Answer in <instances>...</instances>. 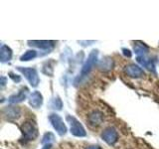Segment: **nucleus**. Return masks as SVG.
<instances>
[{"mask_svg": "<svg viewBox=\"0 0 159 149\" xmlns=\"http://www.w3.org/2000/svg\"><path fill=\"white\" fill-rule=\"evenodd\" d=\"M112 67H113V61L111 58H104L98 63V69L103 72L109 71V70L112 69Z\"/></svg>", "mask_w": 159, "mask_h": 149, "instance_id": "obj_14", "label": "nucleus"}, {"mask_svg": "<svg viewBox=\"0 0 159 149\" xmlns=\"http://www.w3.org/2000/svg\"><path fill=\"white\" fill-rule=\"evenodd\" d=\"M88 120H89V124H91V125L98 126V125H99V124L102 122V120H103V115H102V113L101 111H93L89 115Z\"/></svg>", "mask_w": 159, "mask_h": 149, "instance_id": "obj_12", "label": "nucleus"}, {"mask_svg": "<svg viewBox=\"0 0 159 149\" xmlns=\"http://www.w3.org/2000/svg\"><path fill=\"white\" fill-rule=\"evenodd\" d=\"M36 56H37L36 51H34V50H29V51H27L24 55H22L20 60H21L22 62H27V61H30V60L34 59Z\"/></svg>", "mask_w": 159, "mask_h": 149, "instance_id": "obj_17", "label": "nucleus"}, {"mask_svg": "<svg viewBox=\"0 0 159 149\" xmlns=\"http://www.w3.org/2000/svg\"><path fill=\"white\" fill-rule=\"evenodd\" d=\"M21 131L23 134L22 140L24 142L34 140L38 135V129L36 124L32 121H26L21 125Z\"/></svg>", "mask_w": 159, "mask_h": 149, "instance_id": "obj_1", "label": "nucleus"}, {"mask_svg": "<svg viewBox=\"0 0 159 149\" xmlns=\"http://www.w3.org/2000/svg\"><path fill=\"white\" fill-rule=\"evenodd\" d=\"M55 139L54 135H53V133L51 132H48L46 133L45 135L43 136V139H42V141L41 143L44 144V145H46V144H51V141H53Z\"/></svg>", "mask_w": 159, "mask_h": 149, "instance_id": "obj_18", "label": "nucleus"}, {"mask_svg": "<svg viewBox=\"0 0 159 149\" xmlns=\"http://www.w3.org/2000/svg\"><path fill=\"white\" fill-rule=\"evenodd\" d=\"M148 47H146L145 45L142 43L136 42L135 45H134V52H135L136 55H138V57L140 56H144L145 54L148 53Z\"/></svg>", "mask_w": 159, "mask_h": 149, "instance_id": "obj_16", "label": "nucleus"}, {"mask_svg": "<svg viewBox=\"0 0 159 149\" xmlns=\"http://www.w3.org/2000/svg\"><path fill=\"white\" fill-rule=\"evenodd\" d=\"M67 120L70 123V126H71V133L74 136L77 137H84L87 135V132L84 130V126L81 124L77 118H75L74 116L68 115L67 116Z\"/></svg>", "mask_w": 159, "mask_h": 149, "instance_id": "obj_4", "label": "nucleus"}, {"mask_svg": "<svg viewBox=\"0 0 159 149\" xmlns=\"http://www.w3.org/2000/svg\"><path fill=\"white\" fill-rule=\"evenodd\" d=\"M9 77L13 79V82H16V83H19L21 81V77L18 76V74H15L13 73H9Z\"/></svg>", "mask_w": 159, "mask_h": 149, "instance_id": "obj_20", "label": "nucleus"}, {"mask_svg": "<svg viewBox=\"0 0 159 149\" xmlns=\"http://www.w3.org/2000/svg\"><path fill=\"white\" fill-rule=\"evenodd\" d=\"M12 58V50L6 45H2L0 48V61L2 63L10 61Z\"/></svg>", "mask_w": 159, "mask_h": 149, "instance_id": "obj_13", "label": "nucleus"}, {"mask_svg": "<svg viewBox=\"0 0 159 149\" xmlns=\"http://www.w3.org/2000/svg\"><path fill=\"white\" fill-rule=\"evenodd\" d=\"M87 149H102V148L99 147V146H89Z\"/></svg>", "mask_w": 159, "mask_h": 149, "instance_id": "obj_24", "label": "nucleus"}, {"mask_svg": "<svg viewBox=\"0 0 159 149\" xmlns=\"http://www.w3.org/2000/svg\"><path fill=\"white\" fill-rule=\"evenodd\" d=\"M124 72H125L127 76L131 78H140L144 76L143 70L140 67H138L137 65H134V64L127 65V66L124 68Z\"/></svg>", "mask_w": 159, "mask_h": 149, "instance_id": "obj_7", "label": "nucleus"}, {"mask_svg": "<svg viewBox=\"0 0 159 149\" xmlns=\"http://www.w3.org/2000/svg\"><path fill=\"white\" fill-rule=\"evenodd\" d=\"M122 52H123V55L125 57H128V58H130L131 56H132V54H131V52L129 51L128 49H122Z\"/></svg>", "mask_w": 159, "mask_h": 149, "instance_id": "obj_21", "label": "nucleus"}, {"mask_svg": "<svg viewBox=\"0 0 159 149\" xmlns=\"http://www.w3.org/2000/svg\"><path fill=\"white\" fill-rule=\"evenodd\" d=\"M102 138L104 142H107L108 145H113L117 141L118 134L117 131L113 127H107L102 133Z\"/></svg>", "mask_w": 159, "mask_h": 149, "instance_id": "obj_6", "label": "nucleus"}, {"mask_svg": "<svg viewBox=\"0 0 159 149\" xmlns=\"http://www.w3.org/2000/svg\"><path fill=\"white\" fill-rule=\"evenodd\" d=\"M28 88H22L19 91L18 93L16 94H12L11 97L8 98V101L10 103H18V102H23L24 99H26L27 97V94H28Z\"/></svg>", "mask_w": 159, "mask_h": 149, "instance_id": "obj_9", "label": "nucleus"}, {"mask_svg": "<svg viewBox=\"0 0 159 149\" xmlns=\"http://www.w3.org/2000/svg\"><path fill=\"white\" fill-rule=\"evenodd\" d=\"M20 114L21 111L18 106H7L3 109V116L6 119H17Z\"/></svg>", "mask_w": 159, "mask_h": 149, "instance_id": "obj_8", "label": "nucleus"}, {"mask_svg": "<svg viewBox=\"0 0 159 149\" xmlns=\"http://www.w3.org/2000/svg\"><path fill=\"white\" fill-rule=\"evenodd\" d=\"M43 103V97L39 92H33L29 97V104L34 108H39Z\"/></svg>", "mask_w": 159, "mask_h": 149, "instance_id": "obj_10", "label": "nucleus"}, {"mask_svg": "<svg viewBox=\"0 0 159 149\" xmlns=\"http://www.w3.org/2000/svg\"><path fill=\"white\" fill-rule=\"evenodd\" d=\"M62 106H63V104H62V101L59 97L54 99V106H53L54 108H57V109H59V111H60V109L62 108Z\"/></svg>", "mask_w": 159, "mask_h": 149, "instance_id": "obj_19", "label": "nucleus"}, {"mask_svg": "<svg viewBox=\"0 0 159 149\" xmlns=\"http://www.w3.org/2000/svg\"><path fill=\"white\" fill-rule=\"evenodd\" d=\"M98 53L97 50H93V51L91 52V54H89V56L88 60L86 61V63L84 64V66H83V68H82V70H81L80 76H79V78L77 79V83H78L79 79L81 81V79H82L83 78L87 77L88 74H89V73L92 71V69L93 68L94 64H96L97 60H98Z\"/></svg>", "mask_w": 159, "mask_h": 149, "instance_id": "obj_2", "label": "nucleus"}, {"mask_svg": "<svg viewBox=\"0 0 159 149\" xmlns=\"http://www.w3.org/2000/svg\"><path fill=\"white\" fill-rule=\"evenodd\" d=\"M17 70L19 72H21L24 77L28 79V82L30 83L32 87H37L39 84V76H38V73L35 69L33 68H23V67H17Z\"/></svg>", "mask_w": 159, "mask_h": 149, "instance_id": "obj_5", "label": "nucleus"}, {"mask_svg": "<svg viewBox=\"0 0 159 149\" xmlns=\"http://www.w3.org/2000/svg\"><path fill=\"white\" fill-rule=\"evenodd\" d=\"M28 45L29 46H32V47L39 48V49L48 50V49H52L54 47V42L53 41H45V40H41V41L33 40V41H28Z\"/></svg>", "mask_w": 159, "mask_h": 149, "instance_id": "obj_11", "label": "nucleus"}, {"mask_svg": "<svg viewBox=\"0 0 159 149\" xmlns=\"http://www.w3.org/2000/svg\"><path fill=\"white\" fill-rule=\"evenodd\" d=\"M137 62L140 64L142 67L149 70V71H151V70L154 69V65H153V62L151 61V59H148L145 56L137 57Z\"/></svg>", "mask_w": 159, "mask_h": 149, "instance_id": "obj_15", "label": "nucleus"}, {"mask_svg": "<svg viewBox=\"0 0 159 149\" xmlns=\"http://www.w3.org/2000/svg\"><path fill=\"white\" fill-rule=\"evenodd\" d=\"M49 120L51 122L52 126L55 128V130L57 131L59 135H65L67 133V126L66 124L64 123L62 117L57 113H52L49 115Z\"/></svg>", "mask_w": 159, "mask_h": 149, "instance_id": "obj_3", "label": "nucleus"}, {"mask_svg": "<svg viewBox=\"0 0 159 149\" xmlns=\"http://www.w3.org/2000/svg\"><path fill=\"white\" fill-rule=\"evenodd\" d=\"M51 147H52V144H46V145H44L42 149H51Z\"/></svg>", "mask_w": 159, "mask_h": 149, "instance_id": "obj_23", "label": "nucleus"}, {"mask_svg": "<svg viewBox=\"0 0 159 149\" xmlns=\"http://www.w3.org/2000/svg\"><path fill=\"white\" fill-rule=\"evenodd\" d=\"M0 84H1V87L3 88L5 84H6V78H5V77L0 78Z\"/></svg>", "mask_w": 159, "mask_h": 149, "instance_id": "obj_22", "label": "nucleus"}]
</instances>
